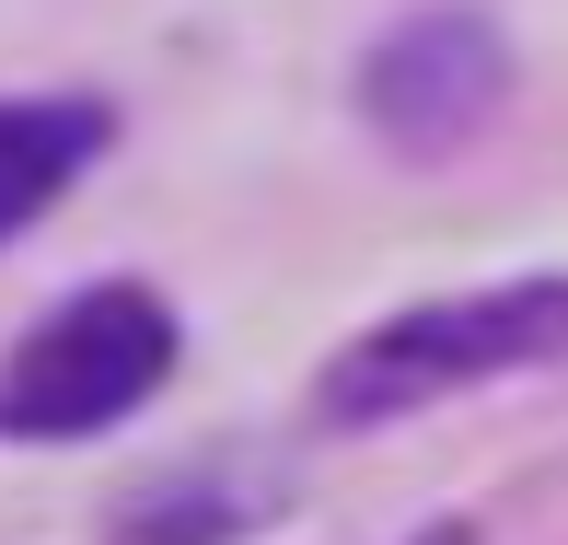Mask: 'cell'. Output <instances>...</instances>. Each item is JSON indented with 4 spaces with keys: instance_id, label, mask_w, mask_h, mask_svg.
<instances>
[{
    "instance_id": "obj_1",
    "label": "cell",
    "mask_w": 568,
    "mask_h": 545,
    "mask_svg": "<svg viewBox=\"0 0 568 545\" xmlns=\"http://www.w3.org/2000/svg\"><path fill=\"white\" fill-rule=\"evenodd\" d=\"M534 360H568V279H499V291H453V302H406L372 336H348L314 383L325 430H383L406 406L476 395L499 372H534Z\"/></svg>"
},
{
    "instance_id": "obj_2",
    "label": "cell",
    "mask_w": 568,
    "mask_h": 545,
    "mask_svg": "<svg viewBox=\"0 0 568 545\" xmlns=\"http://www.w3.org/2000/svg\"><path fill=\"white\" fill-rule=\"evenodd\" d=\"M163 372H174V314L116 279V291L59 302V314L12 349V372H0V430H23V441H93V430H116L128 406H151Z\"/></svg>"
},
{
    "instance_id": "obj_3",
    "label": "cell",
    "mask_w": 568,
    "mask_h": 545,
    "mask_svg": "<svg viewBox=\"0 0 568 545\" xmlns=\"http://www.w3.org/2000/svg\"><path fill=\"white\" fill-rule=\"evenodd\" d=\"M499 105H510V47L487 12H418L359 70V117L395 151H464Z\"/></svg>"
},
{
    "instance_id": "obj_4",
    "label": "cell",
    "mask_w": 568,
    "mask_h": 545,
    "mask_svg": "<svg viewBox=\"0 0 568 545\" xmlns=\"http://www.w3.org/2000/svg\"><path fill=\"white\" fill-rule=\"evenodd\" d=\"M105 140V105H0V244L70 186Z\"/></svg>"
}]
</instances>
